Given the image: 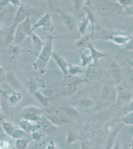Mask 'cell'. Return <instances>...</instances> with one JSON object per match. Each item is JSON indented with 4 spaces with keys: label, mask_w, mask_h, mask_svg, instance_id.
I'll use <instances>...</instances> for the list:
<instances>
[{
    "label": "cell",
    "mask_w": 133,
    "mask_h": 149,
    "mask_svg": "<svg viewBox=\"0 0 133 149\" xmlns=\"http://www.w3.org/2000/svg\"><path fill=\"white\" fill-rule=\"evenodd\" d=\"M53 37L52 36H48L45 42V45L42 49L36 61L33 63V67L35 70L40 74L45 72L51 57H52L53 52Z\"/></svg>",
    "instance_id": "obj_1"
},
{
    "label": "cell",
    "mask_w": 133,
    "mask_h": 149,
    "mask_svg": "<svg viewBox=\"0 0 133 149\" xmlns=\"http://www.w3.org/2000/svg\"><path fill=\"white\" fill-rule=\"evenodd\" d=\"M111 112L110 110H103L94 114L86 119L84 126V130L92 131L100 129L111 118Z\"/></svg>",
    "instance_id": "obj_2"
},
{
    "label": "cell",
    "mask_w": 133,
    "mask_h": 149,
    "mask_svg": "<svg viewBox=\"0 0 133 149\" xmlns=\"http://www.w3.org/2000/svg\"><path fill=\"white\" fill-rule=\"evenodd\" d=\"M85 82L84 79L79 76H72L68 74L64 79L63 87L60 91V95L65 97H70L76 93L79 85Z\"/></svg>",
    "instance_id": "obj_3"
},
{
    "label": "cell",
    "mask_w": 133,
    "mask_h": 149,
    "mask_svg": "<svg viewBox=\"0 0 133 149\" xmlns=\"http://www.w3.org/2000/svg\"><path fill=\"white\" fill-rule=\"evenodd\" d=\"M116 90L117 97L115 103L116 107H123L133 100V89L125 80L118 85Z\"/></svg>",
    "instance_id": "obj_4"
},
{
    "label": "cell",
    "mask_w": 133,
    "mask_h": 149,
    "mask_svg": "<svg viewBox=\"0 0 133 149\" xmlns=\"http://www.w3.org/2000/svg\"><path fill=\"white\" fill-rule=\"evenodd\" d=\"M42 10L37 8L32 7L26 3H22L18 8L15 17L14 18V22L19 24L23 22L26 17L34 15L41 17Z\"/></svg>",
    "instance_id": "obj_5"
},
{
    "label": "cell",
    "mask_w": 133,
    "mask_h": 149,
    "mask_svg": "<svg viewBox=\"0 0 133 149\" xmlns=\"http://www.w3.org/2000/svg\"><path fill=\"white\" fill-rule=\"evenodd\" d=\"M48 2L49 9L59 14L66 27L70 31L74 30L76 27V20L73 15L59 8L54 1H49Z\"/></svg>",
    "instance_id": "obj_6"
},
{
    "label": "cell",
    "mask_w": 133,
    "mask_h": 149,
    "mask_svg": "<svg viewBox=\"0 0 133 149\" xmlns=\"http://www.w3.org/2000/svg\"><path fill=\"white\" fill-rule=\"evenodd\" d=\"M44 109L33 105H29L22 109L20 112L22 119L38 123L44 114Z\"/></svg>",
    "instance_id": "obj_7"
},
{
    "label": "cell",
    "mask_w": 133,
    "mask_h": 149,
    "mask_svg": "<svg viewBox=\"0 0 133 149\" xmlns=\"http://www.w3.org/2000/svg\"><path fill=\"white\" fill-rule=\"evenodd\" d=\"M117 97L116 88L110 85H104L100 91V99L103 102L116 103Z\"/></svg>",
    "instance_id": "obj_8"
},
{
    "label": "cell",
    "mask_w": 133,
    "mask_h": 149,
    "mask_svg": "<svg viewBox=\"0 0 133 149\" xmlns=\"http://www.w3.org/2000/svg\"><path fill=\"white\" fill-rule=\"evenodd\" d=\"M102 70L98 63H93L88 66L84 78L85 82L98 81L102 77Z\"/></svg>",
    "instance_id": "obj_9"
},
{
    "label": "cell",
    "mask_w": 133,
    "mask_h": 149,
    "mask_svg": "<svg viewBox=\"0 0 133 149\" xmlns=\"http://www.w3.org/2000/svg\"><path fill=\"white\" fill-rule=\"evenodd\" d=\"M42 27L44 31L53 32L54 29V26L49 14H46L39 19V20L32 26V31L33 32L36 29Z\"/></svg>",
    "instance_id": "obj_10"
},
{
    "label": "cell",
    "mask_w": 133,
    "mask_h": 149,
    "mask_svg": "<svg viewBox=\"0 0 133 149\" xmlns=\"http://www.w3.org/2000/svg\"><path fill=\"white\" fill-rule=\"evenodd\" d=\"M45 116L51 122L57 127L66 125L71 121L69 117L64 113L62 110L61 112L56 111L53 113L47 114Z\"/></svg>",
    "instance_id": "obj_11"
},
{
    "label": "cell",
    "mask_w": 133,
    "mask_h": 149,
    "mask_svg": "<svg viewBox=\"0 0 133 149\" xmlns=\"http://www.w3.org/2000/svg\"><path fill=\"white\" fill-rule=\"evenodd\" d=\"M124 124L120 122L117 124V126L113 127V129L108 132L107 137L106 138L105 144V149H112L118 137V134L120 131L121 130Z\"/></svg>",
    "instance_id": "obj_12"
},
{
    "label": "cell",
    "mask_w": 133,
    "mask_h": 149,
    "mask_svg": "<svg viewBox=\"0 0 133 149\" xmlns=\"http://www.w3.org/2000/svg\"><path fill=\"white\" fill-rule=\"evenodd\" d=\"M6 81L15 91L24 90V86L13 72L8 71L6 73Z\"/></svg>",
    "instance_id": "obj_13"
},
{
    "label": "cell",
    "mask_w": 133,
    "mask_h": 149,
    "mask_svg": "<svg viewBox=\"0 0 133 149\" xmlns=\"http://www.w3.org/2000/svg\"><path fill=\"white\" fill-rule=\"evenodd\" d=\"M52 57L57 63L59 68L61 70L64 74V78H66L68 75V67L69 64L67 63L63 57L58 54L55 51H53Z\"/></svg>",
    "instance_id": "obj_14"
},
{
    "label": "cell",
    "mask_w": 133,
    "mask_h": 149,
    "mask_svg": "<svg viewBox=\"0 0 133 149\" xmlns=\"http://www.w3.org/2000/svg\"><path fill=\"white\" fill-rule=\"evenodd\" d=\"M109 67L113 79L116 83L119 85L124 80L121 70L119 65L116 61H111L110 63Z\"/></svg>",
    "instance_id": "obj_15"
},
{
    "label": "cell",
    "mask_w": 133,
    "mask_h": 149,
    "mask_svg": "<svg viewBox=\"0 0 133 149\" xmlns=\"http://www.w3.org/2000/svg\"><path fill=\"white\" fill-rule=\"evenodd\" d=\"M20 128L25 131L29 134H31L33 132L40 128L38 123L32 122L25 119H22L19 122Z\"/></svg>",
    "instance_id": "obj_16"
},
{
    "label": "cell",
    "mask_w": 133,
    "mask_h": 149,
    "mask_svg": "<svg viewBox=\"0 0 133 149\" xmlns=\"http://www.w3.org/2000/svg\"><path fill=\"white\" fill-rule=\"evenodd\" d=\"M19 24L14 22L10 27L7 28L3 33V40L5 45H10L14 42L15 31Z\"/></svg>",
    "instance_id": "obj_17"
},
{
    "label": "cell",
    "mask_w": 133,
    "mask_h": 149,
    "mask_svg": "<svg viewBox=\"0 0 133 149\" xmlns=\"http://www.w3.org/2000/svg\"><path fill=\"white\" fill-rule=\"evenodd\" d=\"M31 42H32V51H33V54L36 55L38 54L39 55L40 53L43 49L45 45V42L41 40L40 38L34 32H33L31 36Z\"/></svg>",
    "instance_id": "obj_18"
},
{
    "label": "cell",
    "mask_w": 133,
    "mask_h": 149,
    "mask_svg": "<svg viewBox=\"0 0 133 149\" xmlns=\"http://www.w3.org/2000/svg\"><path fill=\"white\" fill-rule=\"evenodd\" d=\"M41 129L44 133L51 134L56 132L57 127L51 122L46 116H42L40 120L38 122Z\"/></svg>",
    "instance_id": "obj_19"
},
{
    "label": "cell",
    "mask_w": 133,
    "mask_h": 149,
    "mask_svg": "<svg viewBox=\"0 0 133 149\" xmlns=\"http://www.w3.org/2000/svg\"><path fill=\"white\" fill-rule=\"evenodd\" d=\"M44 86V81L39 79H36L29 80L27 83L26 89L28 93L30 95H33L36 92L39 91V88L40 86Z\"/></svg>",
    "instance_id": "obj_20"
},
{
    "label": "cell",
    "mask_w": 133,
    "mask_h": 149,
    "mask_svg": "<svg viewBox=\"0 0 133 149\" xmlns=\"http://www.w3.org/2000/svg\"><path fill=\"white\" fill-rule=\"evenodd\" d=\"M102 9L104 10H108L118 15H125V14H126L123 7L118 2H112L111 3H109L106 5L102 6Z\"/></svg>",
    "instance_id": "obj_21"
},
{
    "label": "cell",
    "mask_w": 133,
    "mask_h": 149,
    "mask_svg": "<svg viewBox=\"0 0 133 149\" xmlns=\"http://www.w3.org/2000/svg\"><path fill=\"white\" fill-rule=\"evenodd\" d=\"M88 48L91 51V55L93 57V63H98V61L102 58H105L107 56H109V55L104 53L100 51H98L95 48L94 46V43L91 42L89 43L88 46Z\"/></svg>",
    "instance_id": "obj_22"
},
{
    "label": "cell",
    "mask_w": 133,
    "mask_h": 149,
    "mask_svg": "<svg viewBox=\"0 0 133 149\" xmlns=\"http://www.w3.org/2000/svg\"><path fill=\"white\" fill-rule=\"evenodd\" d=\"M131 38V36H127L123 33L118 32L111 37L110 40L118 45L125 46Z\"/></svg>",
    "instance_id": "obj_23"
},
{
    "label": "cell",
    "mask_w": 133,
    "mask_h": 149,
    "mask_svg": "<svg viewBox=\"0 0 133 149\" xmlns=\"http://www.w3.org/2000/svg\"><path fill=\"white\" fill-rule=\"evenodd\" d=\"M92 37L91 34H88L83 36L76 42V46L79 51H83L84 49L88 48V46L91 43L90 40Z\"/></svg>",
    "instance_id": "obj_24"
},
{
    "label": "cell",
    "mask_w": 133,
    "mask_h": 149,
    "mask_svg": "<svg viewBox=\"0 0 133 149\" xmlns=\"http://www.w3.org/2000/svg\"><path fill=\"white\" fill-rule=\"evenodd\" d=\"M22 99V95L20 93L17 91L12 92L8 96V101L9 105L15 107L20 102Z\"/></svg>",
    "instance_id": "obj_25"
},
{
    "label": "cell",
    "mask_w": 133,
    "mask_h": 149,
    "mask_svg": "<svg viewBox=\"0 0 133 149\" xmlns=\"http://www.w3.org/2000/svg\"><path fill=\"white\" fill-rule=\"evenodd\" d=\"M27 36L25 32L22 31V29L19 24L15 31L13 44L14 45L18 46L19 45L24 42Z\"/></svg>",
    "instance_id": "obj_26"
},
{
    "label": "cell",
    "mask_w": 133,
    "mask_h": 149,
    "mask_svg": "<svg viewBox=\"0 0 133 149\" xmlns=\"http://www.w3.org/2000/svg\"><path fill=\"white\" fill-rule=\"evenodd\" d=\"M32 96L40 103L43 107H46L49 106L50 102L52 100L51 97H46L43 95L39 91H38L36 93H34Z\"/></svg>",
    "instance_id": "obj_27"
},
{
    "label": "cell",
    "mask_w": 133,
    "mask_h": 149,
    "mask_svg": "<svg viewBox=\"0 0 133 149\" xmlns=\"http://www.w3.org/2000/svg\"><path fill=\"white\" fill-rule=\"evenodd\" d=\"M31 17H26L22 22L19 24L22 31L25 32L27 36H31L33 33L32 31V27L31 24Z\"/></svg>",
    "instance_id": "obj_28"
},
{
    "label": "cell",
    "mask_w": 133,
    "mask_h": 149,
    "mask_svg": "<svg viewBox=\"0 0 133 149\" xmlns=\"http://www.w3.org/2000/svg\"><path fill=\"white\" fill-rule=\"evenodd\" d=\"M1 121L2 130L8 135L11 136L14 130H15V128L13 124L10 121L3 120L2 119H1Z\"/></svg>",
    "instance_id": "obj_29"
},
{
    "label": "cell",
    "mask_w": 133,
    "mask_h": 149,
    "mask_svg": "<svg viewBox=\"0 0 133 149\" xmlns=\"http://www.w3.org/2000/svg\"><path fill=\"white\" fill-rule=\"evenodd\" d=\"M85 12L86 13V17H88L89 20V22H91L92 25V32H91V35L93 36L94 34V31H95V24H97V19L96 17L94 15L93 12L89 9L88 7H84V8Z\"/></svg>",
    "instance_id": "obj_30"
},
{
    "label": "cell",
    "mask_w": 133,
    "mask_h": 149,
    "mask_svg": "<svg viewBox=\"0 0 133 149\" xmlns=\"http://www.w3.org/2000/svg\"><path fill=\"white\" fill-rule=\"evenodd\" d=\"M61 110L68 117H76L79 113L74 107L71 105H65L61 107Z\"/></svg>",
    "instance_id": "obj_31"
},
{
    "label": "cell",
    "mask_w": 133,
    "mask_h": 149,
    "mask_svg": "<svg viewBox=\"0 0 133 149\" xmlns=\"http://www.w3.org/2000/svg\"><path fill=\"white\" fill-rule=\"evenodd\" d=\"M11 136L16 140L22 138H31V134H29L21 128H17L15 129Z\"/></svg>",
    "instance_id": "obj_32"
},
{
    "label": "cell",
    "mask_w": 133,
    "mask_h": 149,
    "mask_svg": "<svg viewBox=\"0 0 133 149\" xmlns=\"http://www.w3.org/2000/svg\"><path fill=\"white\" fill-rule=\"evenodd\" d=\"M94 105L93 100L89 97H84L80 99L78 102V107L81 109H88Z\"/></svg>",
    "instance_id": "obj_33"
},
{
    "label": "cell",
    "mask_w": 133,
    "mask_h": 149,
    "mask_svg": "<svg viewBox=\"0 0 133 149\" xmlns=\"http://www.w3.org/2000/svg\"><path fill=\"white\" fill-rule=\"evenodd\" d=\"M84 72L82 67L76 65L70 64L68 67V74L72 76H78Z\"/></svg>",
    "instance_id": "obj_34"
},
{
    "label": "cell",
    "mask_w": 133,
    "mask_h": 149,
    "mask_svg": "<svg viewBox=\"0 0 133 149\" xmlns=\"http://www.w3.org/2000/svg\"><path fill=\"white\" fill-rule=\"evenodd\" d=\"M31 138H22L15 141V146L17 149H26L29 144L32 141Z\"/></svg>",
    "instance_id": "obj_35"
},
{
    "label": "cell",
    "mask_w": 133,
    "mask_h": 149,
    "mask_svg": "<svg viewBox=\"0 0 133 149\" xmlns=\"http://www.w3.org/2000/svg\"><path fill=\"white\" fill-rule=\"evenodd\" d=\"M78 140V136L76 133L72 131H69L67 132L66 144L67 145H71L74 144Z\"/></svg>",
    "instance_id": "obj_36"
},
{
    "label": "cell",
    "mask_w": 133,
    "mask_h": 149,
    "mask_svg": "<svg viewBox=\"0 0 133 149\" xmlns=\"http://www.w3.org/2000/svg\"><path fill=\"white\" fill-rule=\"evenodd\" d=\"M89 22H89V19L87 17L84 18L81 21V23L79 24L78 27V31L81 36H85L88 25L89 24Z\"/></svg>",
    "instance_id": "obj_37"
},
{
    "label": "cell",
    "mask_w": 133,
    "mask_h": 149,
    "mask_svg": "<svg viewBox=\"0 0 133 149\" xmlns=\"http://www.w3.org/2000/svg\"><path fill=\"white\" fill-rule=\"evenodd\" d=\"M118 2L123 7V9L126 12V14L127 15H133V12H132L129 9V7L133 6V0H118Z\"/></svg>",
    "instance_id": "obj_38"
},
{
    "label": "cell",
    "mask_w": 133,
    "mask_h": 149,
    "mask_svg": "<svg viewBox=\"0 0 133 149\" xmlns=\"http://www.w3.org/2000/svg\"><path fill=\"white\" fill-rule=\"evenodd\" d=\"M122 123H123L124 125L133 126V112L126 114L121 117Z\"/></svg>",
    "instance_id": "obj_39"
},
{
    "label": "cell",
    "mask_w": 133,
    "mask_h": 149,
    "mask_svg": "<svg viewBox=\"0 0 133 149\" xmlns=\"http://www.w3.org/2000/svg\"><path fill=\"white\" fill-rule=\"evenodd\" d=\"M81 66L85 67L86 66H89L91 64L92 62L93 61V58L91 55L88 56L85 54H82L81 55Z\"/></svg>",
    "instance_id": "obj_40"
},
{
    "label": "cell",
    "mask_w": 133,
    "mask_h": 149,
    "mask_svg": "<svg viewBox=\"0 0 133 149\" xmlns=\"http://www.w3.org/2000/svg\"><path fill=\"white\" fill-rule=\"evenodd\" d=\"M133 51V36H131V38L130 41L128 42V43L125 45L123 49L121 50L118 53V54L116 57V59H117L119 56L122 53L124 52L125 51Z\"/></svg>",
    "instance_id": "obj_41"
},
{
    "label": "cell",
    "mask_w": 133,
    "mask_h": 149,
    "mask_svg": "<svg viewBox=\"0 0 133 149\" xmlns=\"http://www.w3.org/2000/svg\"><path fill=\"white\" fill-rule=\"evenodd\" d=\"M45 134L42 131L39 130L34 131L31 134V138L35 142H39L44 137Z\"/></svg>",
    "instance_id": "obj_42"
},
{
    "label": "cell",
    "mask_w": 133,
    "mask_h": 149,
    "mask_svg": "<svg viewBox=\"0 0 133 149\" xmlns=\"http://www.w3.org/2000/svg\"><path fill=\"white\" fill-rule=\"evenodd\" d=\"M121 111L124 113V115L128 113L133 112V100L123 106L121 109Z\"/></svg>",
    "instance_id": "obj_43"
},
{
    "label": "cell",
    "mask_w": 133,
    "mask_h": 149,
    "mask_svg": "<svg viewBox=\"0 0 133 149\" xmlns=\"http://www.w3.org/2000/svg\"><path fill=\"white\" fill-rule=\"evenodd\" d=\"M9 50H10V53L13 57L17 56L21 52V50L19 46L15 45H12Z\"/></svg>",
    "instance_id": "obj_44"
},
{
    "label": "cell",
    "mask_w": 133,
    "mask_h": 149,
    "mask_svg": "<svg viewBox=\"0 0 133 149\" xmlns=\"http://www.w3.org/2000/svg\"><path fill=\"white\" fill-rule=\"evenodd\" d=\"M81 149H93V148L89 142L83 141L81 144Z\"/></svg>",
    "instance_id": "obj_45"
},
{
    "label": "cell",
    "mask_w": 133,
    "mask_h": 149,
    "mask_svg": "<svg viewBox=\"0 0 133 149\" xmlns=\"http://www.w3.org/2000/svg\"><path fill=\"white\" fill-rule=\"evenodd\" d=\"M112 149H123L119 138H117L116 141Z\"/></svg>",
    "instance_id": "obj_46"
},
{
    "label": "cell",
    "mask_w": 133,
    "mask_h": 149,
    "mask_svg": "<svg viewBox=\"0 0 133 149\" xmlns=\"http://www.w3.org/2000/svg\"><path fill=\"white\" fill-rule=\"evenodd\" d=\"M9 3H12V5L14 6V7H20L22 2L21 1L19 0H9Z\"/></svg>",
    "instance_id": "obj_47"
},
{
    "label": "cell",
    "mask_w": 133,
    "mask_h": 149,
    "mask_svg": "<svg viewBox=\"0 0 133 149\" xmlns=\"http://www.w3.org/2000/svg\"><path fill=\"white\" fill-rule=\"evenodd\" d=\"M83 2H84L83 1H78V0L73 1V3L74 4V6L76 8V9L79 10L82 6Z\"/></svg>",
    "instance_id": "obj_48"
},
{
    "label": "cell",
    "mask_w": 133,
    "mask_h": 149,
    "mask_svg": "<svg viewBox=\"0 0 133 149\" xmlns=\"http://www.w3.org/2000/svg\"><path fill=\"white\" fill-rule=\"evenodd\" d=\"M46 149H58L57 146H56L55 143L53 140L50 141L49 144L48 145L47 148Z\"/></svg>",
    "instance_id": "obj_49"
},
{
    "label": "cell",
    "mask_w": 133,
    "mask_h": 149,
    "mask_svg": "<svg viewBox=\"0 0 133 149\" xmlns=\"http://www.w3.org/2000/svg\"><path fill=\"white\" fill-rule=\"evenodd\" d=\"M125 59H126V61H127V62L128 63V64L130 65V66L133 69V61L130 58L128 57H126V58H125Z\"/></svg>",
    "instance_id": "obj_50"
},
{
    "label": "cell",
    "mask_w": 133,
    "mask_h": 149,
    "mask_svg": "<svg viewBox=\"0 0 133 149\" xmlns=\"http://www.w3.org/2000/svg\"><path fill=\"white\" fill-rule=\"evenodd\" d=\"M130 149H133V137L132 139V140L131 141L130 143Z\"/></svg>",
    "instance_id": "obj_51"
},
{
    "label": "cell",
    "mask_w": 133,
    "mask_h": 149,
    "mask_svg": "<svg viewBox=\"0 0 133 149\" xmlns=\"http://www.w3.org/2000/svg\"></svg>",
    "instance_id": "obj_52"
}]
</instances>
